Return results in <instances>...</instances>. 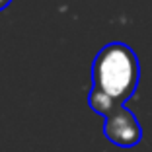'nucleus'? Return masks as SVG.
Here are the masks:
<instances>
[{"mask_svg": "<svg viewBox=\"0 0 152 152\" xmlns=\"http://www.w3.org/2000/svg\"><path fill=\"white\" fill-rule=\"evenodd\" d=\"M10 4H12V0H0V12H2L4 8H8Z\"/></svg>", "mask_w": 152, "mask_h": 152, "instance_id": "nucleus-4", "label": "nucleus"}, {"mask_svg": "<svg viewBox=\"0 0 152 152\" xmlns=\"http://www.w3.org/2000/svg\"><path fill=\"white\" fill-rule=\"evenodd\" d=\"M103 134L109 142L117 146H134L142 139V129L134 113L125 107V103H121L111 113L105 115Z\"/></svg>", "mask_w": 152, "mask_h": 152, "instance_id": "nucleus-2", "label": "nucleus"}, {"mask_svg": "<svg viewBox=\"0 0 152 152\" xmlns=\"http://www.w3.org/2000/svg\"><path fill=\"white\" fill-rule=\"evenodd\" d=\"M140 64L129 45L113 41L99 49L92 63V82L96 88L125 103L139 86Z\"/></svg>", "mask_w": 152, "mask_h": 152, "instance_id": "nucleus-1", "label": "nucleus"}, {"mask_svg": "<svg viewBox=\"0 0 152 152\" xmlns=\"http://www.w3.org/2000/svg\"><path fill=\"white\" fill-rule=\"evenodd\" d=\"M88 103L96 113H99V115H103V117L107 115V113H111L117 105H121V102H117L115 98H111L109 94H105L103 90L96 88V86H92V90H90Z\"/></svg>", "mask_w": 152, "mask_h": 152, "instance_id": "nucleus-3", "label": "nucleus"}]
</instances>
